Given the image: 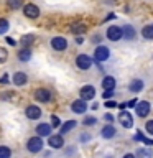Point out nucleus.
I'll list each match as a JSON object with an SVG mask.
<instances>
[{"mask_svg": "<svg viewBox=\"0 0 153 158\" xmlns=\"http://www.w3.org/2000/svg\"><path fill=\"white\" fill-rule=\"evenodd\" d=\"M51 46L56 49V51H64V49L68 48V41L63 36H56V38L51 40Z\"/></svg>", "mask_w": 153, "mask_h": 158, "instance_id": "obj_6", "label": "nucleus"}, {"mask_svg": "<svg viewBox=\"0 0 153 158\" xmlns=\"http://www.w3.org/2000/svg\"><path fill=\"white\" fill-rule=\"evenodd\" d=\"M118 120H120V123L125 128H132L133 127V118H132V115L128 112H125V110H120V115H118Z\"/></svg>", "mask_w": 153, "mask_h": 158, "instance_id": "obj_5", "label": "nucleus"}, {"mask_svg": "<svg viewBox=\"0 0 153 158\" xmlns=\"http://www.w3.org/2000/svg\"><path fill=\"white\" fill-rule=\"evenodd\" d=\"M74 127H76V120H68L66 123L61 125V133H68L69 130H72Z\"/></svg>", "mask_w": 153, "mask_h": 158, "instance_id": "obj_22", "label": "nucleus"}, {"mask_svg": "<svg viewBox=\"0 0 153 158\" xmlns=\"http://www.w3.org/2000/svg\"><path fill=\"white\" fill-rule=\"evenodd\" d=\"M12 156V152H10L8 147H0V158H10Z\"/></svg>", "mask_w": 153, "mask_h": 158, "instance_id": "obj_25", "label": "nucleus"}, {"mask_svg": "<svg viewBox=\"0 0 153 158\" xmlns=\"http://www.w3.org/2000/svg\"><path fill=\"white\" fill-rule=\"evenodd\" d=\"M13 84L15 86H23V84H27V74L25 73H15L13 74Z\"/></svg>", "mask_w": 153, "mask_h": 158, "instance_id": "obj_16", "label": "nucleus"}, {"mask_svg": "<svg viewBox=\"0 0 153 158\" xmlns=\"http://www.w3.org/2000/svg\"><path fill=\"white\" fill-rule=\"evenodd\" d=\"M109 56H110V51H109V48H105V46H99V48H96V53H94V58H96V61L102 63V61H105V59H109Z\"/></svg>", "mask_w": 153, "mask_h": 158, "instance_id": "obj_2", "label": "nucleus"}, {"mask_svg": "<svg viewBox=\"0 0 153 158\" xmlns=\"http://www.w3.org/2000/svg\"><path fill=\"white\" fill-rule=\"evenodd\" d=\"M49 132H51V125L49 123H39L36 127V133L39 137H49Z\"/></svg>", "mask_w": 153, "mask_h": 158, "instance_id": "obj_15", "label": "nucleus"}, {"mask_svg": "<svg viewBox=\"0 0 153 158\" xmlns=\"http://www.w3.org/2000/svg\"><path fill=\"white\" fill-rule=\"evenodd\" d=\"M104 118H105L107 122H112V120H114V117L110 115V114H105V115H104Z\"/></svg>", "mask_w": 153, "mask_h": 158, "instance_id": "obj_39", "label": "nucleus"}, {"mask_svg": "<svg viewBox=\"0 0 153 158\" xmlns=\"http://www.w3.org/2000/svg\"><path fill=\"white\" fill-rule=\"evenodd\" d=\"M135 140H142V142H145L147 145H153V140H148L147 137H143V133H142V132H138L137 135H135Z\"/></svg>", "mask_w": 153, "mask_h": 158, "instance_id": "obj_28", "label": "nucleus"}, {"mask_svg": "<svg viewBox=\"0 0 153 158\" xmlns=\"http://www.w3.org/2000/svg\"><path fill=\"white\" fill-rule=\"evenodd\" d=\"M79 94H81V99H84V101H91V99L96 97V89L92 86H84Z\"/></svg>", "mask_w": 153, "mask_h": 158, "instance_id": "obj_9", "label": "nucleus"}, {"mask_svg": "<svg viewBox=\"0 0 153 158\" xmlns=\"http://www.w3.org/2000/svg\"><path fill=\"white\" fill-rule=\"evenodd\" d=\"M142 35L145 40H153V25L151 27H145L142 30Z\"/></svg>", "mask_w": 153, "mask_h": 158, "instance_id": "obj_24", "label": "nucleus"}, {"mask_svg": "<svg viewBox=\"0 0 153 158\" xmlns=\"http://www.w3.org/2000/svg\"><path fill=\"white\" fill-rule=\"evenodd\" d=\"M35 97H36V101H39V102H48L49 99H51V92H49L48 89H36V91H35Z\"/></svg>", "mask_w": 153, "mask_h": 158, "instance_id": "obj_11", "label": "nucleus"}, {"mask_svg": "<svg viewBox=\"0 0 153 158\" xmlns=\"http://www.w3.org/2000/svg\"><path fill=\"white\" fill-rule=\"evenodd\" d=\"M7 82H8V76L5 74V76H3L2 79H0V84H7Z\"/></svg>", "mask_w": 153, "mask_h": 158, "instance_id": "obj_38", "label": "nucleus"}, {"mask_svg": "<svg viewBox=\"0 0 153 158\" xmlns=\"http://www.w3.org/2000/svg\"><path fill=\"white\" fill-rule=\"evenodd\" d=\"M122 33H123V40H128V41H130V40H135V30H133L130 25H125V27H122Z\"/></svg>", "mask_w": 153, "mask_h": 158, "instance_id": "obj_14", "label": "nucleus"}, {"mask_svg": "<svg viewBox=\"0 0 153 158\" xmlns=\"http://www.w3.org/2000/svg\"><path fill=\"white\" fill-rule=\"evenodd\" d=\"M27 117L30 120H36V118L41 117V109L38 106H28L27 107Z\"/></svg>", "mask_w": 153, "mask_h": 158, "instance_id": "obj_10", "label": "nucleus"}, {"mask_svg": "<svg viewBox=\"0 0 153 158\" xmlns=\"http://www.w3.org/2000/svg\"><path fill=\"white\" fill-rule=\"evenodd\" d=\"M145 128H147V132L150 133V135H153V120H148L145 123Z\"/></svg>", "mask_w": 153, "mask_h": 158, "instance_id": "obj_32", "label": "nucleus"}, {"mask_svg": "<svg viewBox=\"0 0 153 158\" xmlns=\"http://www.w3.org/2000/svg\"><path fill=\"white\" fill-rule=\"evenodd\" d=\"M8 30V22L5 18H0V35H3Z\"/></svg>", "mask_w": 153, "mask_h": 158, "instance_id": "obj_29", "label": "nucleus"}, {"mask_svg": "<svg viewBox=\"0 0 153 158\" xmlns=\"http://www.w3.org/2000/svg\"><path fill=\"white\" fill-rule=\"evenodd\" d=\"M76 64H77V68L79 69H89L91 68V64H92V59L89 58V56H86V54H79V56L76 58Z\"/></svg>", "mask_w": 153, "mask_h": 158, "instance_id": "obj_3", "label": "nucleus"}, {"mask_svg": "<svg viewBox=\"0 0 153 158\" xmlns=\"http://www.w3.org/2000/svg\"><path fill=\"white\" fill-rule=\"evenodd\" d=\"M150 102H147V101H142V102H138L137 104V115L138 117H147L148 115V112H150Z\"/></svg>", "mask_w": 153, "mask_h": 158, "instance_id": "obj_7", "label": "nucleus"}, {"mask_svg": "<svg viewBox=\"0 0 153 158\" xmlns=\"http://www.w3.org/2000/svg\"><path fill=\"white\" fill-rule=\"evenodd\" d=\"M96 123V118L94 117H86L84 118V125H94Z\"/></svg>", "mask_w": 153, "mask_h": 158, "instance_id": "obj_33", "label": "nucleus"}, {"mask_svg": "<svg viewBox=\"0 0 153 158\" xmlns=\"http://www.w3.org/2000/svg\"><path fill=\"white\" fill-rule=\"evenodd\" d=\"M86 30H87L86 23H76V25H72V27H71V31H72L74 35H81V33H86Z\"/></svg>", "mask_w": 153, "mask_h": 158, "instance_id": "obj_19", "label": "nucleus"}, {"mask_svg": "<svg viewBox=\"0 0 153 158\" xmlns=\"http://www.w3.org/2000/svg\"><path fill=\"white\" fill-rule=\"evenodd\" d=\"M122 36H123V33H122L120 27H109V30H107V38L109 40H112V41H118Z\"/></svg>", "mask_w": 153, "mask_h": 158, "instance_id": "obj_4", "label": "nucleus"}, {"mask_svg": "<svg viewBox=\"0 0 153 158\" xmlns=\"http://www.w3.org/2000/svg\"><path fill=\"white\" fill-rule=\"evenodd\" d=\"M102 137L104 138H112L115 137V128H114L112 125H105L102 128Z\"/></svg>", "mask_w": 153, "mask_h": 158, "instance_id": "obj_20", "label": "nucleus"}, {"mask_svg": "<svg viewBox=\"0 0 153 158\" xmlns=\"http://www.w3.org/2000/svg\"><path fill=\"white\" fill-rule=\"evenodd\" d=\"M137 104H138L137 99H132L130 102H127V107H137Z\"/></svg>", "mask_w": 153, "mask_h": 158, "instance_id": "obj_35", "label": "nucleus"}, {"mask_svg": "<svg viewBox=\"0 0 153 158\" xmlns=\"http://www.w3.org/2000/svg\"><path fill=\"white\" fill-rule=\"evenodd\" d=\"M51 125H53V127H59V125H61V120H59L58 115H53V117H51Z\"/></svg>", "mask_w": 153, "mask_h": 158, "instance_id": "obj_31", "label": "nucleus"}, {"mask_svg": "<svg viewBox=\"0 0 153 158\" xmlns=\"http://www.w3.org/2000/svg\"><path fill=\"white\" fill-rule=\"evenodd\" d=\"M27 148H28V152H31V153H38V152H41V148H43V140L38 137H33V138H30L28 143H27Z\"/></svg>", "mask_w": 153, "mask_h": 158, "instance_id": "obj_1", "label": "nucleus"}, {"mask_svg": "<svg viewBox=\"0 0 153 158\" xmlns=\"http://www.w3.org/2000/svg\"><path fill=\"white\" fill-rule=\"evenodd\" d=\"M33 40H35L33 35H25V36L22 38V44H23V46H28V44L33 43Z\"/></svg>", "mask_w": 153, "mask_h": 158, "instance_id": "obj_27", "label": "nucleus"}, {"mask_svg": "<svg viewBox=\"0 0 153 158\" xmlns=\"http://www.w3.org/2000/svg\"><path fill=\"white\" fill-rule=\"evenodd\" d=\"M5 41H7L10 46H15V44H17V41H15L13 38H10V36H8V38H5Z\"/></svg>", "mask_w": 153, "mask_h": 158, "instance_id": "obj_37", "label": "nucleus"}, {"mask_svg": "<svg viewBox=\"0 0 153 158\" xmlns=\"http://www.w3.org/2000/svg\"><path fill=\"white\" fill-rule=\"evenodd\" d=\"M117 106H118V104L114 102V101H107V102H105V107H107V109H114V107H117Z\"/></svg>", "mask_w": 153, "mask_h": 158, "instance_id": "obj_34", "label": "nucleus"}, {"mask_svg": "<svg viewBox=\"0 0 153 158\" xmlns=\"http://www.w3.org/2000/svg\"><path fill=\"white\" fill-rule=\"evenodd\" d=\"M112 96H114V91H105V92H104V99H107V101H109Z\"/></svg>", "mask_w": 153, "mask_h": 158, "instance_id": "obj_36", "label": "nucleus"}, {"mask_svg": "<svg viewBox=\"0 0 153 158\" xmlns=\"http://www.w3.org/2000/svg\"><path fill=\"white\" fill-rule=\"evenodd\" d=\"M23 13L27 15L28 18H36L39 15V8L36 7V5H33V3H28V5L23 7Z\"/></svg>", "mask_w": 153, "mask_h": 158, "instance_id": "obj_8", "label": "nucleus"}, {"mask_svg": "<svg viewBox=\"0 0 153 158\" xmlns=\"http://www.w3.org/2000/svg\"><path fill=\"white\" fill-rule=\"evenodd\" d=\"M30 58H31V51H30V49H27V48L22 49V51L18 53V59H20V61H28Z\"/></svg>", "mask_w": 153, "mask_h": 158, "instance_id": "obj_23", "label": "nucleus"}, {"mask_svg": "<svg viewBox=\"0 0 153 158\" xmlns=\"http://www.w3.org/2000/svg\"><path fill=\"white\" fill-rule=\"evenodd\" d=\"M123 158H137V156L132 155V153H127V155H123Z\"/></svg>", "mask_w": 153, "mask_h": 158, "instance_id": "obj_41", "label": "nucleus"}, {"mask_svg": "<svg viewBox=\"0 0 153 158\" xmlns=\"http://www.w3.org/2000/svg\"><path fill=\"white\" fill-rule=\"evenodd\" d=\"M137 158H151L153 156V152L150 148H138L137 153H135Z\"/></svg>", "mask_w": 153, "mask_h": 158, "instance_id": "obj_18", "label": "nucleus"}, {"mask_svg": "<svg viewBox=\"0 0 153 158\" xmlns=\"http://www.w3.org/2000/svg\"><path fill=\"white\" fill-rule=\"evenodd\" d=\"M7 3H8V7L10 8H20L22 7V3H23V0H7Z\"/></svg>", "mask_w": 153, "mask_h": 158, "instance_id": "obj_26", "label": "nucleus"}, {"mask_svg": "<svg viewBox=\"0 0 153 158\" xmlns=\"http://www.w3.org/2000/svg\"><path fill=\"white\" fill-rule=\"evenodd\" d=\"M128 89H130L132 92H140L142 89H143V82L140 81V79H135V81H132V82H130Z\"/></svg>", "mask_w": 153, "mask_h": 158, "instance_id": "obj_21", "label": "nucleus"}, {"mask_svg": "<svg viewBox=\"0 0 153 158\" xmlns=\"http://www.w3.org/2000/svg\"><path fill=\"white\" fill-rule=\"evenodd\" d=\"M101 41V36H94V43H99Z\"/></svg>", "mask_w": 153, "mask_h": 158, "instance_id": "obj_42", "label": "nucleus"}, {"mask_svg": "<svg viewBox=\"0 0 153 158\" xmlns=\"http://www.w3.org/2000/svg\"><path fill=\"white\" fill-rule=\"evenodd\" d=\"M102 86L105 91H114V87H115V79H114L112 76H105L102 81Z\"/></svg>", "mask_w": 153, "mask_h": 158, "instance_id": "obj_17", "label": "nucleus"}, {"mask_svg": "<svg viewBox=\"0 0 153 158\" xmlns=\"http://www.w3.org/2000/svg\"><path fill=\"white\" fill-rule=\"evenodd\" d=\"M48 145L51 148H61L64 145V140H63V135H51L48 140Z\"/></svg>", "mask_w": 153, "mask_h": 158, "instance_id": "obj_13", "label": "nucleus"}, {"mask_svg": "<svg viewBox=\"0 0 153 158\" xmlns=\"http://www.w3.org/2000/svg\"><path fill=\"white\" fill-rule=\"evenodd\" d=\"M118 109H120V110H123V109H125L127 107V102H122V104H118V106H117Z\"/></svg>", "mask_w": 153, "mask_h": 158, "instance_id": "obj_40", "label": "nucleus"}, {"mask_svg": "<svg viewBox=\"0 0 153 158\" xmlns=\"http://www.w3.org/2000/svg\"><path fill=\"white\" fill-rule=\"evenodd\" d=\"M7 58H8V53H7V49H5V48H0V63L7 61Z\"/></svg>", "mask_w": 153, "mask_h": 158, "instance_id": "obj_30", "label": "nucleus"}, {"mask_svg": "<svg viewBox=\"0 0 153 158\" xmlns=\"http://www.w3.org/2000/svg\"><path fill=\"white\" fill-rule=\"evenodd\" d=\"M71 109H72V112H76V114H84V112L87 110V104H86L84 99H79V101H74L72 102Z\"/></svg>", "mask_w": 153, "mask_h": 158, "instance_id": "obj_12", "label": "nucleus"}]
</instances>
